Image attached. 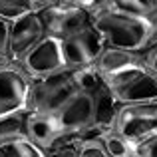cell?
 <instances>
[{
    "mask_svg": "<svg viewBox=\"0 0 157 157\" xmlns=\"http://www.w3.org/2000/svg\"><path fill=\"white\" fill-rule=\"evenodd\" d=\"M78 92H80V88L76 82V72L70 68H64L50 76L30 80L26 111L56 115Z\"/></svg>",
    "mask_w": 157,
    "mask_h": 157,
    "instance_id": "obj_2",
    "label": "cell"
},
{
    "mask_svg": "<svg viewBox=\"0 0 157 157\" xmlns=\"http://www.w3.org/2000/svg\"><path fill=\"white\" fill-rule=\"evenodd\" d=\"M28 111H14L0 117V143L28 137Z\"/></svg>",
    "mask_w": 157,
    "mask_h": 157,
    "instance_id": "obj_15",
    "label": "cell"
},
{
    "mask_svg": "<svg viewBox=\"0 0 157 157\" xmlns=\"http://www.w3.org/2000/svg\"><path fill=\"white\" fill-rule=\"evenodd\" d=\"M32 2H34L36 12H42V10H48V8H54L58 4H62L64 0H32Z\"/></svg>",
    "mask_w": 157,
    "mask_h": 157,
    "instance_id": "obj_24",
    "label": "cell"
},
{
    "mask_svg": "<svg viewBox=\"0 0 157 157\" xmlns=\"http://www.w3.org/2000/svg\"><path fill=\"white\" fill-rule=\"evenodd\" d=\"M145 64H147V68L157 76V46L145 52Z\"/></svg>",
    "mask_w": 157,
    "mask_h": 157,
    "instance_id": "obj_23",
    "label": "cell"
},
{
    "mask_svg": "<svg viewBox=\"0 0 157 157\" xmlns=\"http://www.w3.org/2000/svg\"><path fill=\"white\" fill-rule=\"evenodd\" d=\"M62 50H64V60L66 68L70 70H80V68H90L96 66L98 58L105 50V42L98 28L88 26L86 30L74 34L72 38L62 42Z\"/></svg>",
    "mask_w": 157,
    "mask_h": 157,
    "instance_id": "obj_8",
    "label": "cell"
},
{
    "mask_svg": "<svg viewBox=\"0 0 157 157\" xmlns=\"http://www.w3.org/2000/svg\"><path fill=\"white\" fill-rule=\"evenodd\" d=\"M0 157H44V149L28 137L0 143Z\"/></svg>",
    "mask_w": 157,
    "mask_h": 157,
    "instance_id": "obj_16",
    "label": "cell"
},
{
    "mask_svg": "<svg viewBox=\"0 0 157 157\" xmlns=\"http://www.w3.org/2000/svg\"><path fill=\"white\" fill-rule=\"evenodd\" d=\"M104 82L119 105L157 100V76L147 68V64L104 76Z\"/></svg>",
    "mask_w": 157,
    "mask_h": 157,
    "instance_id": "obj_3",
    "label": "cell"
},
{
    "mask_svg": "<svg viewBox=\"0 0 157 157\" xmlns=\"http://www.w3.org/2000/svg\"><path fill=\"white\" fill-rule=\"evenodd\" d=\"M28 86V76L16 64L0 70V117L26 109Z\"/></svg>",
    "mask_w": 157,
    "mask_h": 157,
    "instance_id": "obj_10",
    "label": "cell"
},
{
    "mask_svg": "<svg viewBox=\"0 0 157 157\" xmlns=\"http://www.w3.org/2000/svg\"><path fill=\"white\" fill-rule=\"evenodd\" d=\"M94 26L101 34L105 46L111 48L145 54L147 50L157 46L153 26L147 18L115 10H104L94 16Z\"/></svg>",
    "mask_w": 157,
    "mask_h": 157,
    "instance_id": "obj_1",
    "label": "cell"
},
{
    "mask_svg": "<svg viewBox=\"0 0 157 157\" xmlns=\"http://www.w3.org/2000/svg\"><path fill=\"white\" fill-rule=\"evenodd\" d=\"M44 38H46V28H44L42 14L40 12H28V14L16 18L14 22H10L6 56L16 64Z\"/></svg>",
    "mask_w": 157,
    "mask_h": 157,
    "instance_id": "obj_6",
    "label": "cell"
},
{
    "mask_svg": "<svg viewBox=\"0 0 157 157\" xmlns=\"http://www.w3.org/2000/svg\"><path fill=\"white\" fill-rule=\"evenodd\" d=\"M133 157H157V133L133 147Z\"/></svg>",
    "mask_w": 157,
    "mask_h": 157,
    "instance_id": "obj_21",
    "label": "cell"
},
{
    "mask_svg": "<svg viewBox=\"0 0 157 157\" xmlns=\"http://www.w3.org/2000/svg\"><path fill=\"white\" fill-rule=\"evenodd\" d=\"M92 94H94V104H96V125L105 131L113 129L115 117H117V111H119L117 100L111 96L105 82Z\"/></svg>",
    "mask_w": 157,
    "mask_h": 157,
    "instance_id": "obj_14",
    "label": "cell"
},
{
    "mask_svg": "<svg viewBox=\"0 0 157 157\" xmlns=\"http://www.w3.org/2000/svg\"><path fill=\"white\" fill-rule=\"evenodd\" d=\"M8 28L10 22L0 18V54H6V44H8Z\"/></svg>",
    "mask_w": 157,
    "mask_h": 157,
    "instance_id": "obj_22",
    "label": "cell"
},
{
    "mask_svg": "<svg viewBox=\"0 0 157 157\" xmlns=\"http://www.w3.org/2000/svg\"><path fill=\"white\" fill-rule=\"evenodd\" d=\"M78 151H80L78 135L64 133L54 145L44 149V157H78Z\"/></svg>",
    "mask_w": 157,
    "mask_h": 157,
    "instance_id": "obj_18",
    "label": "cell"
},
{
    "mask_svg": "<svg viewBox=\"0 0 157 157\" xmlns=\"http://www.w3.org/2000/svg\"><path fill=\"white\" fill-rule=\"evenodd\" d=\"M104 10H115L123 12V14L153 20L157 16V0H96V4L90 8L92 16Z\"/></svg>",
    "mask_w": 157,
    "mask_h": 157,
    "instance_id": "obj_13",
    "label": "cell"
},
{
    "mask_svg": "<svg viewBox=\"0 0 157 157\" xmlns=\"http://www.w3.org/2000/svg\"><path fill=\"white\" fill-rule=\"evenodd\" d=\"M101 143L105 147L107 157H133V145L113 129L105 131L101 137Z\"/></svg>",
    "mask_w": 157,
    "mask_h": 157,
    "instance_id": "obj_17",
    "label": "cell"
},
{
    "mask_svg": "<svg viewBox=\"0 0 157 157\" xmlns=\"http://www.w3.org/2000/svg\"><path fill=\"white\" fill-rule=\"evenodd\" d=\"M113 131L125 137L133 147L153 137L157 133V100L119 105Z\"/></svg>",
    "mask_w": 157,
    "mask_h": 157,
    "instance_id": "obj_4",
    "label": "cell"
},
{
    "mask_svg": "<svg viewBox=\"0 0 157 157\" xmlns=\"http://www.w3.org/2000/svg\"><path fill=\"white\" fill-rule=\"evenodd\" d=\"M143 64H145V54L105 46V50L101 52V56L96 62V70L101 76H109V74L121 72V70L131 68V66H143Z\"/></svg>",
    "mask_w": 157,
    "mask_h": 157,
    "instance_id": "obj_12",
    "label": "cell"
},
{
    "mask_svg": "<svg viewBox=\"0 0 157 157\" xmlns=\"http://www.w3.org/2000/svg\"><path fill=\"white\" fill-rule=\"evenodd\" d=\"M78 157H107L105 147L101 139H92V141H82Z\"/></svg>",
    "mask_w": 157,
    "mask_h": 157,
    "instance_id": "obj_20",
    "label": "cell"
},
{
    "mask_svg": "<svg viewBox=\"0 0 157 157\" xmlns=\"http://www.w3.org/2000/svg\"><path fill=\"white\" fill-rule=\"evenodd\" d=\"M28 139L34 141L38 147L48 149L64 135V129L60 127L56 115L46 113H30L28 111Z\"/></svg>",
    "mask_w": 157,
    "mask_h": 157,
    "instance_id": "obj_11",
    "label": "cell"
},
{
    "mask_svg": "<svg viewBox=\"0 0 157 157\" xmlns=\"http://www.w3.org/2000/svg\"><path fill=\"white\" fill-rule=\"evenodd\" d=\"M16 66L28 76V80H36V78H44L60 72V70L66 68L62 42L52 38V36H46L20 62H16Z\"/></svg>",
    "mask_w": 157,
    "mask_h": 157,
    "instance_id": "obj_7",
    "label": "cell"
},
{
    "mask_svg": "<svg viewBox=\"0 0 157 157\" xmlns=\"http://www.w3.org/2000/svg\"><path fill=\"white\" fill-rule=\"evenodd\" d=\"M12 64H14V62H12L10 58L6 56V54H0V70H4V68H10Z\"/></svg>",
    "mask_w": 157,
    "mask_h": 157,
    "instance_id": "obj_26",
    "label": "cell"
},
{
    "mask_svg": "<svg viewBox=\"0 0 157 157\" xmlns=\"http://www.w3.org/2000/svg\"><path fill=\"white\" fill-rule=\"evenodd\" d=\"M28 12H36L32 0H0V18L6 22H14Z\"/></svg>",
    "mask_w": 157,
    "mask_h": 157,
    "instance_id": "obj_19",
    "label": "cell"
},
{
    "mask_svg": "<svg viewBox=\"0 0 157 157\" xmlns=\"http://www.w3.org/2000/svg\"><path fill=\"white\" fill-rule=\"evenodd\" d=\"M42 20H44V28H46V36L52 38L64 40L72 38L74 34L86 30L88 26L94 24V16L88 8H80V6H72V4H58L54 8L42 10Z\"/></svg>",
    "mask_w": 157,
    "mask_h": 157,
    "instance_id": "obj_5",
    "label": "cell"
},
{
    "mask_svg": "<svg viewBox=\"0 0 157 157\" xmlns=\"http://www.w3.org/2000/svg\"><path fill=\"white\" fill-rule=\"evenodd\" d=\"M56 119L64 133L78 135L84 129L96 125V104H94L92 92H78L60 111L56 113ZM80 141V139H78Z\"/></svg>",
    "mask_w": 157,
    "mask_h": 157,
    "instance_id": "obj_9",
    "label": "cell"
},
{
    "mask_svg": "<svg viewBox=\"0 0 157 157\" xmlns=\"http://www.w3.org/2000/svg\"><path fill=\"white\" fill-rule=\"evenodd\" d=\"M64 4H72V6H80V8H92L96 4V0H64Z\"/></svg>",
    "mask_w": 157,
    "mask_h": 157,
    "instance_id": "obj_25",
    "label": "cell"
}]
</instances>
